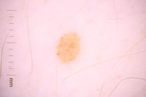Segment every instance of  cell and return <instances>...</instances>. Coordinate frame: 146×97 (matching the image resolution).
<instances>
[{
    "instance_id": "cell-1",
    "label": "cell",
    "mask_w": 146,
    "mask_h": 97,
    "mask_svg": "<svg viewBox=\"0 0 146 97\" xmlns=\"http://www.w3.org/2000/svg\"><path fill=\"white\" fill-rule=\"evenodd\" d=\"M80 39L74 33L63 36L57 47L56 54L63 63L74 61L80 52Z\"/></svg>"
}]
</instances>
